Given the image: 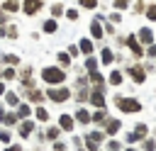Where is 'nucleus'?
Returning a JSON list of instances; mask_svg holds the SVG:
<instances>
[{"label": "nucleus", "mask_w": 156, "mask_h": 151, "mask_svg": "<svg viewBox=\"0 0 156 151\" xmlns=\"http://www.w3.org/2000/svg\"><path fill=\"white\" fill-rule=\"evenodd\" d=\"M78 54H80V49H78V46H68V56H71V58H73V56H78Z\"/></svg>", "instance_id": "nucleus-43"}, {"label": "nucleus", "mask_w": 156, "mask_h": 151, "mask_svg": "<svg viewBox=\"0 0 156 151\" xmlns=\"http://www.w3.org/2000/svg\"><path fill=\"white\" fill-rule=\"evenodd\" d=\"M105 151H124V149H122V141L119 139H107L105 141Z\"/></svg>", "instance_id": "nucleus-24"}, {"label": "nucleus", "mask_w": 156, "mask_h": 151, "mask_svg": "<svg viewBox=\"0 0 156 151\" xmlns=\"http://www.w3.org/2000/svg\"><path fill=\"white\" fill-rule=\"evenodd\" d=\"M5 151H22V146H17V144H12V146H7Z\"/></svg>", "instance_id": "nucleus-45"}, {"label": "nucleus", "mask_w": 156, "mask_h": 151, "mask_svg": "<svg viewBox=\"0 0 156 151\" xmlns=\"http://www.w3.org/2000/svg\"><path fill=\"white\" fill-rule=\"evenodd\" d=\"M132 10H134V15H141V12H146V2H144V0H136V2L132 5Z\"/></svg>", "instance_id": "nucleus-32"}, {"label": "nucleus", "mask_w": 156, "mask_h": 151, "mask_svg": "<svg viewBox=\"0 0 156 151\" xmlns=\"http://www.w3.org/2000/svg\"><path fill=\"white\" fill-rule=\"evenodd\" d=\"M107 83H110V85H115V88H119V85L124 83V73H122L119 68H112V71H110V78H107Z\"/></svg>", "instance_id": "nucleus-14"}, {"label": "nucleus", "mask_w": 156, "mask_h": 151, "mask_svg": "<svg viewBox=\"0 0 156 151\" xmlns=\"http://www.w3.org/2000/svg\"><path fill=\"white\" fill-rule=\"evenodd\" d=\"M41 29H44L46 34H54V32L58 29V22H56L54 17H49V19H44V24H41Z\"/></svg>", "instance_id": "nucleus-21"}, {"label": "nucleus", "mask_w": 156, "mask_h": 151, "mask_svg": "<svg viewBox=\"0 0 156 151\" xmlns=\"http://www.w3.org/2000/svg\"><path fill=\"white\" fill-rule=\"evenodd\" d=\"M88 102H90L95 110H98V107H105V93H102V90H98V88H95V90H90Z\"/></svg>", "instance_id": "nucleus-11"}, {"label": "nucleus", "mask_w": 156, "mask_h": 151, "mask_svg": "<svg viewBox=\"0 0 156 151\" xmlns=\"http://www.w3.org/2000/svg\"><path fill=\"white\" fill-rule=\"evenodd\" d=\"M78 5L85 7V10H95L98 7V0H78Z\"/></svg>", "instance_id": "nucleus-34"}, {"label": "nucleus", "mask_w": 156, "mask_h": 151, "mask_svg": "<svg viewBox=\"0 0 156 151\" xmlns=\"http://www.w3.org/2000/svg\"><path fill=\"white\" fill-rule=\"evenodd\" d=\"M85 68L88 71H98V58L95 56H85Z\"/></svg>", "instance_id": "nucleus-33"}, {"label": "nucleus", "mask_w": 156, "mask_h": 151, "mask_svg": "<svg viewBox=\"0 0 156 151\" xmlns=\"http://www.w3.org/2000/svg\"><path fill=\"white\" fill-rule=\"evenodd\" d=\"M29 114H32V107H29L27 102H20V107H17V117H20V119H29Z\"/></svg>", "instance_id": "nucleus-23"}, {"label": "nucleus", "mask_w": 156, "mask_h": 151, "mask_svg": "<svg viewBox=\"0 0 156 151\" xmlns=\"http://www.w3.org/2000/svg\"><path fill=\"white\" fill-rule=\"evenodd\" d=\"M5 102H7L10 107H20V97H17V93H5Z\"/></svg>", "instance_id": "nucleus-29"}, {"label": "nucleus", "mask_w": 156, "mask_h": 151, "mask_svg": "<svg viewBox=\"0 0 156 151\" xmlns=\"http://www.w3.org/2000/svg\"><path fill=\"white\" fill-rule=\"evenodd\" d=\"M107 119H110V117H107V110H105V107H98V110L93 112V122H95V124H105Z\"/></svg>", "instance_id": "nucleus-19"}, {"label": "nucleus", "mask_w": 156, "mask_h": 151, "mask_svg": "<svg viewBox=\"0 0 156 151\" xmlns=\"http://www.w3.org/2000/svg\"><path fill=\"white\" fill-rule=\"evenodd\" d=\"M10 139H12V134H10L7 129H0V141H5V144H7Z\"/></svg>", "instance_id": "nucleus-42"}, {"label": "nucleus", "mask_w": 156, "mask_h": 151, "mask_svg": "<svg viewBox=\"0 0 156 151\" xmlns=\"http://www.w3.org/2000/svg\"><path fill=\"white\" fill-rule=\"evenodd\" d=\"M102 127H105L102 132H105L107 136H117V132L122 129V119H117V117H110V119H107Z\"/></svg>", "instance_id": "nucleus-7"}, {"label": "nucleus", "mask_w": 156, "mask_h": 151, "mask_svg": "<svg viewBox=\"0 0 156 151\" xmlns=\"http://www.w3.org/2000/svg\"><path fill=\"white\" fill-rule=\"evenodd\" d=\"M44 136H46L49 141H58V136H61V127H49Z\"/></svg>", "instance_id": "nucleus-26"}, {"label": "nucleus", "mask_w": 156, "mask_h": 151, "mask_svg": "<svg viewBox=\"0 0 156 151\" xmlns=\"http://www.w3.org/2000/svg\"><path fill=\"white\" fill-rule=\"evenodd\" d=\"M56 61H58V66L66 71V68L71 66V56H68V51H61V54H56Z\"/></svg>", "instance_id": "nucleus-22"}, {"label": "nucleus", "mask_w": 156, "mask_h": 151, "mask_svg": "<svg viewBox=\"0 0 156 151\" xmlns=\"http://www.w3.org/2000/svg\"><path fill=\"white\" fill-rule=\"evenodd\" d=\"M78 49H80L83 56H93V41L90 39H80L78 41Z\"/></svg>", "instance_id": "nucleus-20"}, {"label": "nucleus", "mask_w": 156, "mask_h": 151, "mask_svg": "<svg viewBox=\"0 0 156 151\" xmlns=\"http://www.w3.org/2000/svg\"><path fill=\"white\" fill-rule=\"evenodd\" d=\"M124 141H127L129 146H134V144H139V136H136L134 132H129V134H124Z\"/></svg>", "instance_id": "nucleus-38"}, {"label": "nucleus", "mask_w": 156, "mask_h": 151, "mask_svg": "<svg viewBox=\"0 0 156 151\" xmlns=\"http://www.w3.org/2000/svg\"><path fill=\"white\" fill-rule=\"evenodd\" d=\"M112 102L117 105V110L122 114H136V112H141V102L136 97H132V95H115Z\"/></svg>", "instance_id": "nucleus-1"}, {"label": "nucleus", "mask_w": 156, "mask_h": 151, "mask_svg": "<svg viewBox=\"0 0 156 151\" xmlns=\"http://www.w3.org/2000/svg\"><path fill=\"white\" fill-rule=\"evenodd\" d=\"M51 15H54V19H58L61 15H66V7H63L61 2H54V5H51Z\"/></svg>", "instance_id": "nucleus-28"}, {"label": "nucleus", "mask_w": 156, "mask_h": 151, "mask_svg": "<svg viewBox=\"0 0 156 151\" xmlns=\"http://www.w3.org/2000/svg\"><path fill=\"white\" fill-rule=\"evenodd\" d=\"M124 151H141V149H136V146H127Z\"/></svg>", "instance_id": "nucleus-46"}, {"label": "nucleus", "mask_w": 156, "mask_h": 151, "mask_svg": "<svg viewBox=\"0 0 156 151\" xmlns=\"http://www.w3.org/2000/svg\"><path fill=\"white\" fill-rule=\"evenodd\" d=\"M73 117H76V122H78V124H90V122H93V114H90L85 107H78Z\"/></svg>", "instance_id": "nucleus-15"}, {"label": "nucleus", "mask_w": 156, "mask_h": 151, "mask_svg": "<svg viewBox=\"0 0 156 151\" xmlns=\"http://www.w3.org/2000/svg\"><path fill=\"white\" fill-rule=\"evenodd\" d=\"M132 132H134V134L139 136V144H141V141H144V139L149 136V124H144V122H136Z\"/></svg>", "instance_id": "nucleus-16"}, {"label": "nucleus", "mask_w": 156, "mask_h": 151, "mask_svg": "<svg viewBox=\"0 0 156 151\" xmlns=\"http://www.w3.org/2000/svg\"><path fill=\"white\" fill-rule=\"evenodd\" d=\"M127 76H129V80H132V83L144 85L149 73H146V68H144L141 63H127Z\"/></svg>", "instance_id": "nucleus-4"}, {"label": "nucleus", "mask_w": 156, "mask_h": 151, "mask_svg": "<svg viewBox=\"0 0 156 151\" xmlns=\"http://www.w3.org/2000/svg\"><path fill=\"white\" fill-rule=\"evenodd\" d=\"M0 95H5V83H0Z\"/></svg>", "instance_id": "nucleus-47"}, {"label": "nucleus", "mask_w": 156, "mask_h": 151, "mask_svg": "<svg viewBox=\"0 0 156 151\" xmlns=\"http://www.w3.org/2000/svg\"><path fill=\"white\" fill-rule=\"evenodd\" d=\"M144 15H146V19H149V22H156V5H154V2H151V5H146V12H144Z\"/></svg>", "instance_id": "nucleus-31"}, {"label": "nucleus", "mask_w": 156, "mask_h": 151, "mask_svg": "<svg viewBox=\"0 0 156 151\" xmlns=\"http://www.w3.org/2000/svg\"><path fill=\"white\" fill-rule=\"evenodd\" d=\"M129 5H132V0H112V7H115V10H119V12H122V10H127Z\"/></svg>", "instance_id": "nucleus-30"}, {"label": "nucleus", "mask_w": 156, "mask_h": 151, "mask_svg": "<svg viewBox=\"0 0 156 151\" xmlns=\"http://www.w3.org/2000/svg\"><path fill=\"white\" fill-rule=\"evenodd\" d=\"M136 39H139L141 46H151V44H154V32H151V27H141Z\"/></svg>", "instance_id": "nucleus-9"}, {"label": "nucleus", "mask_w": 156, "mask_h": 151, "mask_svg": "<svg viewBox=\"0 0 156 151\" xmlns=\"http://www.w3.org/2000/svg\"><path fill=\"white\" fill-rule=\"evenodd\" d=\"M105 132H90V134H85V149L88 151H100V146L105 144Z\"/></svg>", "instance_id": "nucleus-5"}, {"label": "nucleus", "mask_w": 156, "mask_h": 151, "mask_svg": "<svg viewBox=\"0 0 156 151\" xmlns=\"http://www.w3.org/2000/svg\"><path fill=\"white\" fill-rule=\"evenodd\" d=\"M141 151H156V136H146L141 141Z\"/></svg>", "instance_id": "nucleus-27"}, {"label": "nucleus", "mask_w": 156, "mask_h": 151, "mask_svg": "<svg viewBox=\"0 0 156 151\" xmlns=\"http://www.w3.org/2000/svg\"><path fill=\"white\" fill-rule=\"evenodd\" d=\"M41 80L46 85H63L66 83V71L61 66H44L41 68Z\"/></svg>", "instance_id": "nucleus-2"}, {"label": "nucleus", "mask_w": 156, "mask_h": 151, "mask_svg": "<svg viewBox=\"0 0 156 151\" xmlns=\"http://www.w3.org/2000/svg\"><path fill=\"white\" fill-rule=\"evenodd\" d=\"M146 56H149L151 61H156V41H154L151 46H146Z\"/></svg>", "instance_id": "nucleus-41"}, {"label": "nucleus", "mask_w": 156, "mask_h": 151, "mask_svg": "<svg viewBox=\"0 0 156 151\" xmlns=\"http://www.w3.org/2000/svg\"><path fill=\"white\" fill-rule=\"evenodd\" d=\"M27 97H29V102L41 105V102H44V97H46V93H41V90H37V88H32V90L27 93Z\"/></svg>", "instance_id": "nucleus-17"}, {"label": "nucleus", "mask_w": 156, "mask_h": 151, "mask_svg": "<svg viewBox=\"0 0 156 151\" xmlns=\"http://www.w3.org/2000/svg\"><path fill=\"white\" fill-rule=\"evenodd\" d=\"M88 83H93L98 90H105V85H107V80L102 78L100 71H90V73H88Z\"/></svg>", "instance_id": "nucleus-10"}, {"label": "nucleus", "mask_w": 156, "mask_h": 151, "mask_svg": "<svg viewBox=\"0 0 156 151\" xmlns=\"http://www.w3.org/2000/svg\"><path fill=\"white\" fill-rule=\"evenodd\" d=\"M5 10H12L15 12V10H20V2L17 0H5Z\"/></svg>", "instance_id": "nucleus-39"}, {"label": "nucleus", "mask_w": 156, "mask_h": 151, "mask_svg": "<svg viewBox=\"0 0 156 151\" xmlns=\"http://www.w3.org/2000/svg\"><path fill=\"white\" fill-rule=\"evenodd\" d=\"M44 7V0H24V5H22V10H24V15H37L39 10Z\"/></svg>", "instance_id": "nucleus-8"}, {"label": "nucleus", "mask_w": 156, "mask_h": 151, "mask_svg": "<svg viewBox=\"0 0 156 151\" xmlns=\"http://www.w3.org/2000/svg\"><path fill=\"white\" fill-rule=\"evenodd\" d=\"M2 78H5V80H12V78H17L15 68H5V71H2Z\"/></svg>", "instance_id": "nucleus-40"}, {"label": "nucleus", "mask_w": 156, "mask_h": 151, "mask_svg": "<svg viewBox=\"0 0 156 151\" xmlns=\"http://www.w3.org/2000/svg\"><path fill=\"white\" fill-rule=\"evenodd\" d=\"M2 61H5V63L17 66V63H20V56H17V54H7V56H2Z\"/></svg>", "instance_id": "nucleus-37"}, {"label": "nucleus", "mask_w": 156, "mask_h": 151, "mask_svg": "<svg viewBox=\"0 0 156 151\" xmlns=\"http://www.w3.org/2000/svg\"><path fill=\"white\" fill-rule=\"evenodd\" d=\"M54 151H66V144L63 141H54Z\"/></svg>", "instance_id": "nucleus-44"}, {"label": "nucleus", "mask_w": 156, "mask_h": 151, "mask_svg": "<svg viewBox=\"0 0 156 151\" xmlns=\"http://www.w3.org/2000/svg\"><path fill=\"white\" fill-rule=\"evenodd\" d=\"M34 117H37V122H49V110L39 105V107L34 110Z\"/></svg>", "instance_id": "nucleus-25"}, {"label": "nucleus", "mask_w": 156, "mask_h": 151, "mask_svg": "<svg viewBox=\"0 0 156 151\" xmlns=\"http://www.w3.org/2000/svg\"><path fill=\"white\" fill-rule=\"evenodd\" d=\"M78 17H80V15H78V10H73V7H71V10H66V19H68V22H78Z\"/></svg>", "instance_id": "nucleus-35"}, {"label": "nucleus", "mask_w": 156, "mask_h": 151, "mask_svg": "<svg viewBox=\"0 0 156 151\" xmlns=\"http://www.w3.org/2000/svg\"><path fill=\"white\" fill-rule=\"evenodd\" d=\"M100 63H105V66H110V63H115V54H112V49H100Z\"/></svg>", "instance_id": "nucleus-18"}, {"label": "nucleus", "mask_w": 156, "mask_h": 151, "mask_svg": "<svg viewBox=\"0 0 156 151\" xmlns=\"http://www.w3.org/2000/svg\"><path fill=\"white\" fill-rule=\"evenodd\" d=\"M71 95H73V93H71L66 85H49V90H46V97H49L51 102H56V105L66 102Z\"/></svg>", "instance_id": "nucleus-3"}, {"label": "nucleus", "mask_w": 156, "mask_h": 151, "mask_svg": "<svg viewBox=\"0 0 156 151\" xmlns=\"http://www.w3.org/2000/svg\"><path fill=\"white\" fill-rule=\"evenodd\" d=\"M34 132V122L32 119H20V136L22 139H29Z\"/></svg>", "instance_id": "nucleus-13"}, {"label": "nucleus", "mask_w": 156, "mask_h": 151, "mask_svg": "<svg viewBox=\"0 0 156 151\" xmlns=\"http://www.w3.org/2000/svg\"><path fill=\"white\" fill-rule=\"evenodd\" d=\"M107 19H110L112 24H119V22H122V12H119V10H115V12H110V17H107Z\"/></svg>", "instance_id": "nucleus-36"}, {"label": "nucleus", "mask_w": 156, "mask_h": 151, "mask_svg": "<svg viewBox=\"0 0 156 151\" xmlns=\"http://www.w3.org/2000/svg\"><path fill=\"white\" fill-rule=\"evenodd\" d=\"M127 46H129V51L134 54V58H136V61L146 56V49H144V46L139 44V39H136L134 34H127Z\"/></svg>", "instance_id": "nucleus-6"}, {"label": "nucleus", "mask_w": 156, "mask_h": 151, "mask_svg": "<svg viewBox=\"0 0 156 151\" xmlns=\"http://www.w3.org/2000/svg\"><path fill=\"white\" fill-rule=\"evenodd\" d=\"M58 127H61V132H73V127H76V117L73 114H61L58 117Z\"/></svg>", "instance_id": "nucleus-12"}]
</instances>
